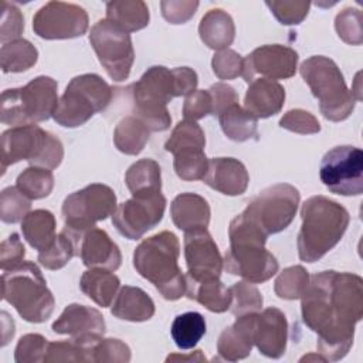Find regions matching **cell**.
<instances>
[{
    "instance_id": "obj_1",
    "label": "cell",
    "mask_w": 363,
    "mask_h": 363,
    "mask_svg": "<svg viewBox=\"0 0 363 363\" xmlns=\"http://www.w3.org/2000/svg\"><path fill=\"white\" fill-rule=\"evenodd\" d=\"M302 318L318 333V352L339 360L350 349L354 325L363 316V281L350 272L315 274L302 294Z\"/></svg>"
},
{
    "instance_id": "obj_2",
    "label": "cell",
    "mask_w": 363,
    "mask_h": 363,
    "mask_svg": "<svg viewBox=\"0 0 363 363\" xmlns=\"http://www.w3.org/2000/svg\"><path fill=\"white\" fill-rule=\"evenodd\" d=\"M302 227L298 234V255L305 262L320 259L343 237L349 213L339 203L325 197H309L301 208Z\"/></svg>"
},
{
    "instance_id": "obj_3",
    "label": "cell",
    "mask_w": 363,
    "mask_h": 363,
    "mask_svg": "<svg viewBox=\"0 0 363 363\" xmlns=\"http://www.w3.org/2000/svg\"><path fill=\"white\" fill-rule=\"evenodd\" d=\"M179 240L170 231L143 240L133 252L136 271L169 301H176L186 294V275L179 268Z\"/></svg>"
},
{
    "instance_id": "obj_4",
    "label": "cell",
    "mask_w": 363,
    "mask_h": 363,
    "mask_svg": "<svg viewBox=\"0 0 363 363\" xmlns=\"http://www.w3.org/2000/svg\"><path fill=\"white\" fill-rule=\"evenodd\" d=\"M230 250L225 252L227 272L238 275L251 284H261L278 272L277 258L265 250L267 237L250 225L240 214L228 227Z\"/></svg>"
},
{
    "instance_id": "obj_5",
    "label": "cell",
    "mask_w": 363,
    "mask_h": 363,
    "mask_svg": "<svg viewBox=\"0 0 363 363\" xmlns=\"http://www.w3.org/2000/svg\"><path fill=\"white\" fill-rule=\"evenodd\" d=\"M1 296L27 322H44L54 311V296L40 268L31 261H23L3 272Z\"/></svg>"
},
{
    "instance_id": "obj_6",
    "label": "cell",
    "mask_w": 363,
    "mask_h": 363,
    "mask_svg": "<svg viewBox=\"0 0 363 363\" xmlns=\"http://www.w3.org/2000/svg\"><path fill=\"white\" fill-rule=\"evenodd\" d=\"M299 72L319 99V109L326 119L339 122L352 113L357 98L347 89L340 69L330 58L313 55L301 64Z\"/></svg>"
},
{
    "instance_id": "obj_7",
    "label": "cell",
    "mask_w": 363,
    "mask_h": 363,
    "mask_svg": "<svg viewBox=\"0 0 363 363\" xmlns=\"http://www.w3.org/2000/svg\"><path fill=\"white\" fill-rule=\"evenodd\" d=\"M57 81L50 77H37L21 88L6 89L1 94V122L14 126H28L52 116L57 105Z\"/></svg>"
},
{
    "instance_id": "obj_8",
    "label": "cell",
    "mask_w": 363,
    "mask_h": 363,
    "mask_svg": "<svg viewBox=\"0 0 363 363\" xmlns=\"http://www.w3.org/2000/svg\"><path fill=\"white\" fill-rule=\"evenodd\" d=\"M132 89L135 116L152 132L166 130L172 122L166 105L177 96L173 69L150 67Z\"/></svg>"
},
{
    "instance_id": "obj_9",
    "label": "cell",
    "mask_w": 363,
    "mask_h": 363,
    "mask_svg": "<svg viewBox=\"0 0 363 363\" xmlns=\"http://www.w3.org/2000/svg\"><path fill=\"white\" fill-rule=\"evenodd\" d=\"M62 156L60 139L37 125L14 126L1 135V173L20 160L51 170L61 163Z\"/></svg>"
},
{
    "instance_id": "obj_10",
    "label": "cell",
    "mask_w": 363,
    "mask_h": 363,
    "mask_svg": "<svg viewBox=\"0 0 363 363\" xmlns=\"http://www.w3.org/2000/svg\"><path fill=\"white\" fill-rule=\"evenodd\" d=\"M112 99V88L96 74L72 78L58 99L54 121L65 128L84 125L96 112L104 111Z\"/></svg>"
},
{
    "instance_id": "obj_11",
    "label": "cell",
    "mask_w": 363,
    "mask_h": 363,
    "mask_svg": "<svg viewBox=\"0 0 363 363\" xmlns=\"http://www.w3.org/2000/svg\"><path fill=\"white\" fill-rule=\"evenodd\" d=\"M299 191L288 183H278L254 197L241 216L265 237L285 230L295 217Z\"/></svg>"
},
{
    "instance_id": "obj_12",
    "label": "cell",
    "mask_w": 363,
    "mask_h": 363,
    "mask_svg": "<svg viewBox=\"0 0 363 363\" xmlns=\"http://www.w3.org/2000/svg\"><path fill=\"white\" fill-rule=\"evenodd\" d=\"M116 196L113 190L101 183L89 184L69 194L62 204L65 228L71 231H85L116 210Z\"/></svg>"
},
{
    "instance_id": "obj_13",
    "label": "cell",
    "mask_w": 363,
    "mask_h": 363,
    "mask_svg": "<svg viewBox=\"0 0 363 363\" xmlns=\"http://www.w3.org/2000/svg\"><path fill=\"white\" fill-rule=\"evenodd\" d=\"M89 43L112 79L123 81L129 77L135 60L129 33L104 18L91 28Z\"/></svg>"
},
{
    "instance_id": "obj_14",
    "label": "cell",
    "mask_w": 363,
    "mask_h": 363,
    "mask_svg": "<svg viewBox=\"0 0 363 363\" xmlns=\"http://www.w3.org/2000/svg\"><path fill=\"white\" fill-rule=\"evenodd\" d=\"M319 176L329 191L359 196L363 191V152L356 146H336L325 153Z\"/></svg>"
},
{
    "instance_id": "obj_15",
    "label": "cell",
    "mask_w": 363,
    "mask_h": 363,
    "mask_svg": "<svg viewBox=\"0 0 363 363\" xmlns=\"http://www.w3.org/2000/svg\"><path fill=\"white\" fill-rule=\"evenodd\" d=\"M166 199L159 193L132 196L119 204L112 214V224L129 240H139L163 218Z\"/></svg>"
},
{
    "instance_id": "obj_16",
    "label": "cell",
    "mask_w": 363,
    "mask_h": 363,
    "mask_svg": "<svg viewBox=\"0 0 363 363\" xmlns=\"http://www.w3.org/2000/svg\"><path fill=\"white\" fill-rule=\"evenodd\" d=\"M33 30L45 40L79 37L88 30V14L78 4L48 1L33 17Z\"/></svg>"
},
{
    "instance_id": "obj_17",
    "label": "cell",
    "mask_w": 363,
    "mask_h": 363,
    "mask_svg": "<svg viewBox=\"0 0 363 363\" xmlns=\"http://www.w3.org/2000/svg\"><path fill=\"white\" fill-rule=\"evenodd\" d=\"M298 52L291 47L272 44L255 48L242 58L241 77L251 82L255 74H261L268 79L291 78L296 71Z\"/></svg>"
},
{
    "instance_id": "obj_18",
    "label": "cell",
    "mask_w": 363,
    "mask_h": 363,
    "mask_svg": "<svg viewBox=\"0 0 363 363\" xmlns=\"http://www.w3.org/2000/svg\"><path fill=\"white\" fill-rule=\"evenodd\" d=\"M184 257L187 264V279L220 278L224 261L207 228L186 231Z\"/></svg>"
},
{
    "instance_id": "obj_19",
    "label": "cell",
    "mask_w": 363,
    "mask_h": 363,
    "mask_svg": "<svg viewBox=\"0 0 363 363\" xmlns=\"http://www.w3.org/2000/svg\"><path fill=\"white\" fill-rule=\"evenodd\" d=\"M75 244V255H79L84 265L88 268H105L116 271L121 267L122 255L118 245L101 228L77 233L64 227Z\"/></svg>"
},
{
    "instance_id": "obj_20",
    "label": "cell",
    "mask_w": 363,
    "mask_h": 363,
    "mask_svg": "<svg viewBox=\"0 0 363 363\" xmlns=\"http://www.w3.org/2000/svg\"><path fill=\"white\" fill-rule=\"evenodd\" d=\"M105 320L98 309L71 303L52 323V330L60 335H69L71 339L85 346H94L105 333Z\"/></svg>"
},
{
    "instance_id": "obj_21",
    "label": "cell",
    "mask_w": 363,
    "mask_h": 363,
    "mask_svg": "<svg viewBox=\"0 0 363 363\" xmlns=\"http://www.w3.org/2000/svg\"><path fill=\"white\" fill-rule=\"evenodd\" d=\"M288 323L285 315L277 308H267L254 316V345L272 359L285 353Z\"/></svg>"
},
{
    "instance_id": "obj_22",
    "label": "cell",
    "mask_w": 363,
    "mask_h": 363,
    "mask_svg": "<svg viewBox=\"0 0 363 363\" xmlns=\"http://www.w3.org/2000/svg\"><path fill=\"white\" fill-rule=\"evenodd\" d=\"M211 189L227 194L238 196L247 190L250 176L245 166L233 157H213L201 179Z\"/></svg>"
},
{
    "instance_id": "obj_23",
    "label": "cell",
    "mask_w": 363,
    "mask_h": 363,
    "mask_svg": "<svg viewBox=\"0 0 363 363\" xmlns=\"http://www.w3.org/2000/svg\"><path fill=\"white\" fill-rule=\"evenodd\" d=\"M254 316L255 312L245 313L225 328L217 342L218 354L230 362L247 357L254 346Z\"/></svg>"
},
{
    "instance_id": "obj_24",
    "label": "cell",
    "mask_w": 363,
    "mask_h": 363,
    "mask_svg": "<svg viewBox=\"0 0 363 363\" xmlns=\"http://www.w3.org/2000/svg\"><path fill=\"white\" fill-rule=\"evenodd\" d=\"M285 101V91L281 84L268 78L252 79L245 98L244 109L258 118H268L278 113Z\"/></svg>"
},
{
    "instance_id": "obj_25",
    "label": "cell",
    "mask_w": 363,
    "mask_h": 363,
    "mask_svg": "<svg viewBox=\"0 0 363 363\" xmlns=\"http://www.w3.org/2000/svg\"><path fill=\"white\" fill-rule=\"evenodd\" d=\"M170 214L174 225L183 231L207 228L210 223L208 203L194 193L179 194L170 206Z\"/></svg>"
},
{
    "instance_id": "obj_26",
    "label": "cell",
    "mask_w": 363,
    "mask_h": 363,
    "mask_svg": "<svg viewBox=\"0 0 363 363\" xmlns=\"http://www.w3.org/2000/svg\"><path fill=\"white\" fill-rule=\"evenodd\" d=\"M112 315L130 322L149 320L155 313V303L152 298L136 286H122L116 295L112 309Z\"/></svg>"
},
{
    "instance_id": "obj_27",
    "label": "cell",
    "mask_w": 363,
    "mask_h": 363,
    "mask_svg": "<svg viewBox=\"0 0 363 363\" xmlns=\"http://www.w3.org/2000/svg\"><path fill=\"white\" fill-rule=\"evenodd\" d=\"M186 295L190 299L197 301L211 312H225L230 309L231 294L218 278L208 279H187L186 278Z\"/></svg>"
},
{
    "instance_id": "obj_28",
    "label": "cell",
    "mask_w": 363,
    "mask_h": 363,
    "mask_svg": "<svg viewBox=\"0 0 363 363\" xmlns=\"http://www.w3.org/2000/svg\"><path fill=\"white\" fill-rule=\"evenodd\" d=\"M201 41L214 50H225L234 40L235 28L233 18L221 9H213L206 13L199 26Z\"/></svg>"
},
{
    "instance_id": "obj_29",
    "label": "cell",
    "mask_w": 363,
    "mask_h": 363,
    "mask_svg": "<svg viewBox=\"0 0 363 363\" xmlns=\"http://www.w3.org/2000/svg\"><path fill=\"white\" fill-rule=\"evenodd\" d=\"M119 284V278L112 274V271L105 268H91L82 274L79 288L96 305L105 308L113 301Z\"/></svg>"
},
{
    "instance_id": "obj_30",
    "label": "cell",
    "mask_w": 363,
    "mask_h": 363,
    "mask_svg": "<svg viewBox=\"0 0 363 363\" xmlns=\"http://www.w3.org/2000/svg\"><path fill=\"white\" fill-rule=\"evenodd\" d=\"M106 20L126 33L138 31L149 24V9L140 0H116L106 3Z\"/></svg>"
},
{
    "instance_id": "obj_31",
    "label": "cell",
    "mask_w": 363,
    "mask_h": 363,
    "mask_svg": "<svg viewBox=\"0 0 363 363\" xmlns=\"http://www.w3.org/2000/svg\"><path fill=\"white\" fill-rule=\"evenodd\" d=\"M26 241L35 250H47L55 240V218L48 210L30 211L21 221Z\"/></svg>"
},
{
    "instance_id": "obj_32",
    "label": "cell",
    "mask_w": 363,
    "mask_h": 363,
    "mask_svg": "<svg viewBox=\"0 0 363 363\" xmlns=\"http://www.w3.org/2000/svg\"><path fill=\"white\" fill-rule=\"evenodd\" d=\"M125 182L132 196L159 193L162 189L160 166L152 159H140L128 169Z\"/></svg>"
},
{
    "instance_id": "obj_33",
    "label": "cell",
    "mask_w": 363,
    "mask_h": 363,
    "mask_svg": "<svg viewBox=\"0 0 363 363\" xmlns=\"http://www.w3.org/2000/svg\"><path fill=\"white\" fill-rule=\"evenodd\" d=\"M218 121L223 132L231 140L244 142L257 133V118L238 104H234L220 112Z\"/></svg>"
},
{
    "instance_id": "obj_34",
    "label": "cell",
    "mask_w": 363,
    "mask_h": 363,
    "mask_svg": "<svg viewBox=\"0 0 363 363\" xmlns=\"http://www.w3.org/2000/svg\"><path fill=\"white\" fill-rule=\"evenodd\" d=\"M149 132L136 116H126L115 128V146L125 155H138L147 143Z\"/></svg>"
},
{
    "instance_id": "obj_35",
    "label": "cell",
    "mask_w": 363,
    "mask_h": 363,
    "mask_svg": "<svg viewBox=\"0 0 363 363\" xmlns=\"http://www.w3.org/2000/svg\"><path fill=\"white\" fill-rule=\"evenodd\" d=\"M172 337L177 347L193 349L206 333V320L199 312H186L177 315L170 328Z\"/></svg>"
},
{
    "instance_id": "obj_36",
    "label": "cell",
    "mask_w": 363,
    "mask_h": 363,
    "mask_svg": "<svg viewBox=\"0 0 363 363\" xmlns=\"http://www.w3.org/2000/svg\"><path fill=\"white\" fill-rule=\"evenodd\" d=\"M38 52L35 47L23 38L3 44L0 51V64L4 72H21L37 62Z\"/></svg>"
},
{
    "instance_id": "obj_37",
    "label": "cell",
    "mask_w": 363,
    "mask_h": 363,
    "mask_svg": "<svg viewBox=\"0 0 363 363\" xmlns=\"http://www.w3.org/2000/svg\"><path fill=\"white\" fill-rule=\"evenodd\" d=\"M206 138L203 129L194 121H182L173 129L170 138L164 143V149L173 155L183 150H204Z\"/></svg>"
},
{
    "instance_id": "obj_38",
    "label": "cell",
    "mask_w": 363,
    "mask_h": 363,
    "mask_svg": "<svg viewBox=\"0 0 363 363\" xmlns=\"http://www.w3.org/2000/svg\"><path fill=\"white\" fill-rule=\"evenodd\" d=\"M30 200L47 197L54 187V176L50 169L30 166L17 177L16 186Z\"/></svg>"
},
{
    "instance_id": "obj_39",
    "label": "cell",
    "mask_w": 363,
    "mask_h": 363,
    "mask_svg": "<svg viewBox=\"0 0 363 363\" xmlns=\"http://www.w3.org/2000/svg\"><path fill=\"white\" fill-rule=\"evenodd\" d=\"M75 255V244L71 235L62 230L54 240V242L38 252V261L48 269H60L69 262Z\"/></svg>"
},
{
    "instance_id": "obj_40",
    "label": "cell",
    "mask_w": 363,
    "mask_h": 363,
    "mask_svg": "<svg viewBox=\"0 0 363 363\" xmlns=\"http://www.w3.org/2000/svg\"><path fill=\"white\" fill-rule=\"evenodd\" d=\"M309 282L308 271L301 265L285 268L275 281V294L282 299H298Z\"/></svg>"
},
{
    "instance_id": "obj_41",
    "label": "cell",
    "mask_w": 363,
    "mask_h": 363,
    "mask_svg": "<svg viewBox=\"0 0 363 363\" xmlns=\"http://www.w3.org/2000/svg\"><path fill=\"white\" fill-rule=\"evenodd\" d=\"M208 167V160L204 150H183L174 155L176 174L186 182L200 180L204 177Z\"/></svg>"
},
{
    "instance_id": "obj_42",
    "label": "cell",
    "mask_w": 363,
    "mask_h": 363,
    "mask_svg": "<svg viewBox=\"0 0 363 363\" xmlns=\"http://www.w3.org/2000/svg\"><path fill=\"white\" fill-rule=\"evenodd\" d=\"M230 294H231L230 311L235 316L257 312L262 306V295L254 285H251V282L241 281L234 284L230 288Z\"/></svg>"
},
{
    "instance_id": "obj_43",
    "label": "cell",
    "mask_w": 363,
    "mask_h": 363,
    "mask_svg": "<svg viewBox=\"0 0 363 363\" xmlns=\"http://www.w3.org/2000/svg\"><path fill=\"white\" fill-rule=\"evenodd\" d=\"M94 346L81 345L74 339L64 342H51L48 343L44 362H94Z\"/></svg>"
},
{
    "instance_id": "obj_44",
    "label": "cell",
    "mask_w": 363,
    "mask_h": 363,
    "mask_svg": "<svg viewBox=\"0 0 363 363\" xmlns=\"http://www.w3.org/2000/svg\"><path fill=\"white\" fill-rule=\"evenodd\" d=\"M30 206L31 200L17 187H7L0 196V217L4 223H17L28 214Z\"/></svg>"
},
{
    "instance_id": "obj_45",
    "label": "cell",
    "mask_w": 363,
    "mask_h": 363,
    "mask_svg": "<svg viewBox=\"0 0 363 363\" xmlns=\"http://www.w3.org/2000/svg\"><path fill=\"white\" fill-rule=\"evenodd\" d=\"M335 27L339 37L353 45H359L363 40L362 35V13L356 9H345L336 16Z\"/></svg>"
},
{
    "instance_id": "obj_46",
    "label": "cell",
    "mask_w": 363,
    "mask_h": 363,
    "mask_svg": "<svg viewBox=\"0 0 363 363\" xmlns=\"http://www.w3.org/2000/svg\"><path fill=\"white\" fill-rule=\"evenodd\" d=\"M47 339L38 333H28L24 335L16 347L14 359L17 363H27V362H44L47 349H48Z\"/></svg>"
},
{
    "instance_id": "obj_47",
    "label": "cell",
    "mask_w": 363,
    "mask_h": 363,
    "mask_svg": "<svg viewBox=\"0 0 363 363\" xmlns=\"http://www.w3.org/2000/svg\"><path fill=\"white\" fill-rule=\"evenodd\" d=\"M281 24H299L309 11V1H267Z\"/></svg>"
},
{
    "instance_id": "obj_48",
    "label": "cell",
    "mask_w": 363,
    "mask_h": 363,
    "mask_svg": "<svg viewBox=\"0 0 363 363\" xmlns=\"http://www.w3.org/2000/svg\"><path fill=\"white\" fill-rule=\"evenodd\" d=\"M1 33L0 40L3 44H7V41L18 40L24 30V18L20 13V10L4 0H1Z\"/></svg>"
},
{
    "instance_id": "obj_49",
    "label": "cell",
    "mask_w": 363,
    "mask_h": 363,
    "mask_svg": "<svg viewBox=\"0 0 363 363\" xmlns=\"http://www.w3.org/2000/svg\"><path fill=\"white\" fill-rule=\"evenodd\" d=\"M279 126L284 129H288L291 132L302 133V135H309V133H316L320 130V125L318 119L308 111L303 109H292L286 112L281 121Z\"/></svg>"
},
{
    "instance_id": "obj_50",
    "label": "cell",
    "mask_w": 363,
    "mask_h": 363,
    "mask_svg": "<svg viewBox=\"0 0 363 363\" xmlns=\"http://www.w3.org/2000/svg\"><path fill=\"white\" fill-rule=\"evenodd\" d=\"M213 71L220 79H233L242 72V58L233 50H220L214 54Z\"/></svg>"
},
{
    "instance_id": "obj_51",
    "label": "cell",
    "mask_w": 363,
    "mask_h": 363,
    "mask_svg": "<svg viewBox=\"0 0 363 363\" xmlns=\"http://www.w3.org/2000/svg\"><path fill=\"white\" fill-rule=\"evenodd\" d=\"M94 362H129L130 349L119 339H101L92 350Z\"/></svg>"
},
{
    "instance_id": "obj_52",
    "label": "cell",
    "mask_w": 363,
    "mask_h": 363,
    "mask_svg": "<svg viewBox=\"0 0 363 363\" xmlns=\"http://www.w3.org/2000/svg\"><path fill=\"white\" fill-rule=\"evenodd\" d=\"M213 113V101L208 91H194L186 96L183 115L187 121H197Z\"/></svg>"
},
{
    "instance_id": "obj_53",
    "label": "cell",
    "mask_w": 363,
    "mask_h": 363,
    "mask_svg": "<svg viewBox=\"0 0 363 363\" xmlns=\"http://www.w3.org/2000/svg\"><path fill=\"white\" fill-rule=\"evenodd\" d=\"M24 254H26L24 245L21 244L18 235L16 233H13L1 242V247H0L1 269L7 271V269H11L16 265L21 264Z\"/></svg>"
},
{
    "instance_id": "obj_54",
    "label": "cell",
    "mask_w": 363,
    "mask_h": 363,
    "mask_svg": "<svg viewBox=\"0 0 363 363\" xmlns=\"http://www.w3.org/2000/svg\"><path fill=\"white\" fill-rule=\"evenodd\" d=\"M162 14L172 24H183L191 18L199 7V1H162Z\"/></svg>"
},
{
    "instance_id": "obj_55",
    "label": "cell",
    "mask_w": 363,
    "mask_h": 363,
    "mask_svg": "<svg viewBox=\"0 0 363 363\" xmlns=\"http://www.w3.org/2000/svg\"><path fill=\"white\" fill-rule=\"evenodd\" d=\"M211 95V101H213V115H218L220 112H223L225 108L238 104V95L234 91L233 86L224 84V82H217L214 85L210 86V89H207Z\"/></svg>"
},
{
    "instance_id": "obj_56",
    "label": "cell",
    "mask_w": 363,
    "mask_h": 363,
    "mask_svg": "<svg viewBox=\"0 0 363 363\" xmlns=\"http://www.w3.org/2000/svg\"><path fill=\"white\" fill-rule=\"evenodd\" d=\"M173 74L176 78L177 96H187L196 91L197 86V74L189 67L173 68Z\"/></svg>"
},
{
    "instance_id": "obj_57",
    "label": "cell",
    "mask_w": 363,
    "mask_h": 363,
    "mask_svg": "<svg viewBox=\"0 0 363 363\" xmlns=\"http://www.w3.org/2000/svg\"><path fill=\"white\" fill-rule=\"evenodd\" d=\"M170 360H182V362H186V360H193V362H206V357L201 354V350H196L194 353H190L187 356H182V354H172L166 359V362H170Z\"/></svg>"
}]
</instances>
